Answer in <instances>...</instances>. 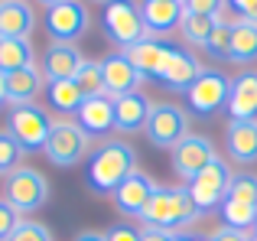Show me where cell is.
I'll use <instances>...</instances> for the list:
<instances>
[{
    "mask_svg": "<svg viewBox=\"0 0 257 241\" xmlns=\"http://www.w3.org/2000/svg\"><path fill=\"white\" fill-rule=\"evenodd\" d=\"M137 170V150L127 140H101L85 163V186L94 196H111Z\"/></svg>",
    "mask_w": 257,
    "mask_h": 241,
    "instance_id": "cell-1",
    "label": "cell"
},
{
    "mask_svg": "<svg viewBox=\"0 0 257 241\" xmlns=\"http://www.w3.org/2000/svg\"><path fill=\"white\" fill-rule=\"evenodd\" d=\"M199 218H202V212L195 209L186 186H157L140 225L176 235V231H189V225H195Z\"/></svg>",
    "mask_w": 257,
    "mask_h": 241,
    "instance_id": "cell-2",
    "label": "cell"
},
{
    "mask_svg": "<svg viewBox=\"0 0 257 241\" xmlns=\"http://www.w3.org/2000/svg\"><path fill=\"white\" fill-rule=\"evenodd\" d=\"M56 127V117H52L49 108L43 104H17L7 114V131L17 137V144L23 147V153H43L46 144H49V134Z\"/></svg>",
    "mask_w": 257,
    "mask_h": 241,
    "instance_id": "cell-3",
    "label": "cell"
},
{
    "mask_svg": "<svg viewBox=\"0 0 257 241\" xmlns=\"http://www.w3.org/2000/svg\"><path fill=\"white\" fill-rule=\"evenodd\" d=\"M101 26H104V36L120 49H131L147 39V23L137 0H107L101 10Z\"/></svg>",
    "mask_w": 257,
    "mask_h": 241,
    "instance_id": "cell-4",
    "label": "cell"
},
{
    "mask_svg": "<svg viewBox=\"0 0 257 241\" xmlns=\"http://www.w3.org/2000/svg\"><path fill=\"white\" fill-rule=\"evenodd\" d=\"M4 199L20 212L23 218H30L33 212H39L49 202V179L33 166H20L4 179Z\"/></svg>",
    "mask_w": 257,
    "mask_h": 241,
    "instance_id": "cell-5",
    "label": "cell"
},
{
    "mask_svg": "<svg viewBox=\"0 0 257 241\" xmlns=\"http://www.w3.org/2000/svg\"><path fill=\"white\" fill-rule=\"evenodd\" d=\"M192 131H189L186 108H179L176 101H153L147 127H144V137L150 140V147H157V150H173Z\"/></svg>",
    "mask_w": 257,
    "mask_h": 241,
    "instance_id": "cell-6",
    "label": "cell"
},
{
    "mask_svg": "<svg viewBox=\"0 0 257 241\" xmlns=\"http://www.w3.org/2000/svg\"><path fill=\"white\" fill-rule=\"evenodd\" d=\"M231 179H234L231 163H228L225 157H218V160H212V163H208L205 170L199 173V176L189 179L186 189H189V196H192L195 209H199L202 215H205V212L218 209V205L225 202L228 189H231Z\"/></svg>",
    "mask_w": 257,
    "mask_h": 241,
    "instance_id": "cell-7",
    "label": "cell"
},
{
    "mask_svg": "<svg viewBox=\"0 0 257 241\" xmlns=\"http://www.w3.org/2000/svg\"><path fill=\"white\" fill-rule=\"evenodd\" d=\"M46 157H49L52 166L59 170H72L78 166L85 157H91V137L75 124V120H56L49 134V144H46Z\"/></svg>",
    "mask_w": 257,
    "mask_h": 241,
    "instance_id": "cell-8",
    "label": "cell"
},
{
    "mask_svg": "<svg viewBox=\"0 0 257 241\" xmlns=\"http://www.w3.org/2000/svg\"><path fill=\"white\" fill-rule=\"evenodd\" d=\"M228 91H231V78L218 69H205L186 91V104L192 114L199 117H212L218 111H225L228 104Z\"/></svg>",
    "mask_w": 257,
    "mask_h": 241,
    "instance_id": "cell-9",
    "label": "cell"
},
{
    "mask_svg": "<svg viewBox=\"0 0 257 241\" xmlns=\"http://www.w3.org/2000/svg\"><path fill=\"white\" fill-rule=\"evenodd\" d=\"M91 30V13L82 0H65V4L46 10V33L49 43H75Z\"/></svg>",
    "mask_w": 257,
    "mask_h": 241,
    "instance_id": "cell-10",
    "label": "cell"
},
{
    "mask_svg": "<svg viewBox=\"0 0 257 241\" xmlns=\"http://www.w3.org/2000/svg\"><path fill=\"white\" fill-rule=\"evenodd\" d=\"M212 160H218V150H215V144L205 137V134H189L179 147H173V150H170L173 173L182 179V186H186L192 176H199Z\"/></svg>",
    "mask_w": 257,
    "mask_h": 241,
    "instance_id": "cell-11",
    "label": "cell"
},
{
    "mask_svg": "<svg viewBox=\"0 0 257 241\" xmlns=\"http://www.w3.org/2000/svg\"><path fill=\"white\" fill-rule=\"evenodd\" d=\"M153 192H157V183H153L147 173L134 170L131 176L111 192V202H114V209H117V215L140 222L144 212H147V205H150V199H153Z\"/></svg>",
    "mask_w": 257,
    "mask_h": 241,
    "instance_id": "cell-12",
    "label": "cell"
},
{
    "mask_svg": "<svg viewBox=\"0 0 257 241\" xmlns=\"http://www.w3.org/2000/svg\"><path fill=\"white\" fill-rule=\"evenodd\" d=\"M202 72H205V65L189 49L170 46V52H166L163 65H160V72H157V82L166 85V88H173V91H189V85H192Z\"/></svg>",
    "mask_w": 257,
    "mask_h": 241,
    "instance_id": "cell-13",
    "label": "cell"
},
{
    "mask_svg": "<svg viewBox=\"0 0 257 241\" xmlns=\"http://www.w3.org/2000/svg\"><path fill=\"white\" fill-rule=\"evenodd\" d=\"M101 72H104V95H111V98L140 91V85H144V78H147L120 49L107 52V56L101 59Z\"/></svg>",
    "mask_w": 257,
    "mask_h": 241,
    "instance_id": "cell-14",
    "label": "cell"
},
{
    "mask_svg": "<svg viewBox=\"0 0 257 241\" xmlns=\"http://www.w3.org/2000/svg\"><path fill=\"white\" fill-rule=\"evenodd\" d=\"M140 13H144V23H147V36L153 39H166L173 33H179V23L186 17L182 0H144Z\"/></svg>",
    "mask_w": 257,
    "mask_h": 241,
    "instance_id": "cell-15",
    "label": "cell"
},
{
    "mask_svg": "<svg viewBox=\"0 0 257 241\" xmlns=\"http://www.w3.org/2000/svg\"><path fill=\"white\" fill-rule=\"evenodd\" d=\"M225 153H228V163H238V166L257 163V120H228Z\"/></svg>",
    "mask_w": 257,
    "mask_h": 241,
    "instance_id": "cell-16",
    "label": "cell"
},
{
    "mask_svg": "<svg viewBox=\"0 0 257 241\" xmlns=\"http://www.w3.org/2000/svg\"><path fill=\"white\" fill-rule=\"evenodd\" d=\"M82 62H85V56L78 52L75 43H49L43 52L39 72H43L46 82H65V78H75Z\"/></svg>",
    "mask_w": 257,
    "mask_h": 241,
    "instance_id": "cell-17",
    "label": "cell"
},
{
    "mask_svg": "<svg viewBox=\"0 0 257 241\" xmlns=\"http://www.w3.org/2000/svg\"><path fill=\"white\" fill-rule=\"evenodd\" d=\"M153 101L144 95V91H131V95L114 98V131L117 134H144L147 117H150Z\"/></svg>",
    "mask_w": 257,
    "mask_h": 241,
    "instance_id": "cell-18",
    "label": "cell"
},
{
    "mask_svg": "<svg viewBox=\"0 0 257 241\" xmlns=\"http://www.w3.org/2000/svg\"><path fill=\"white\" fill-rule=\"evenodd\" d=\"M78 127L88 134V137H107L114 131V98L111 95H94V98H85L78 114L72 117Z\"/></svg>",
    "mask_w": 257,
    "mask_h": 241,
    "instance_id": "cell-19",
    "label": "cell"
},
{
    "mask_svg": "<svg viewBox=\"0 0 257 241\" xmlns=\"http://www.w3.org/2000/svg\"><path fill=\"white\" fill-rule=\"evenodd\" d=\"M225 114H228V120H257V72L254 69L231 78Z\"/></svg>",
    "mask_w": 257,
    "mask_h": 241,
    "instance_id": "cell-20",
    "label": "cell"
},
{
    "mask_svg": "<svg viewBox=\"0 0 257 241\" xmlns=\"http://www.w3.org/2000/svg\"><path fill=\"white\" fill-rule=\"evenodd\" d=\"M36 30V10L26 0H0V39H30Z\"/></svg>",
    "mask_w": 257,
    "mask_h": 241,
    "instance_id": "cell-21",
    "label": "cell"
},
{
    "mask_svg": "<svg viewBox=\"0 0 257 241\" xmlns=\"http://www.w3.org/2000/svg\"><path fill=\"white\" fill-rule=\"evenodd\" d=\"M46 91V78L39 72V65H30V69H20L7 75V104L17 108V104H33L39 95Z\"/></svg>",
    "mask_w": 257,
    "mask_h": 241,
    "instance_id": "cell-22",
    "label": "cell"
},
{
    "mask_svg": "<svg viewBox=\"0 0 257 241\" xmlns=\"http://www.w3.org/2000/svg\"><path fill=\"white\" fill-rule=\"evenodd\" d=\"M46 104H49V111H56V114L62 117H75L78 108H82L85 95L82 88L75 85V78H65V82H46Z\"/></svg>",
    "mask_w": 257,
    "mask_h": 241,
    "instance_id": "cell-23",
    "label": "cell"
},
{
    "mask_svg": "<svg viewBox=\"0 0 257 241\" xmlns=\"http://www.w3.org/2000/svg\"><path fill=\"white\" fill-rule=\"evenodd\" d=\"M170 46H173V43H166V39H153V36H147L144 43L131 46V49H120V52H124V56L131 59V62L137 65L144 75L157 78V72H160V65H163V59H166V52H170Z\"/></svg>",
    "mask_w": 257,
    "mask_h": 241,
    "instance_id": "cell-24",
    "label": "cell"
},
{
    "mask_svg": "<svg viewBox=\"0 0 257 241\" xmlns=\"http://www.w3.org/2000/svg\"><path fill=\"white\" fill-rule=\"evenodd\" d=\"M228 62H234V65H254L257 62V23H247V20L234 23Z\"/></svg>",
    "mask_w": 257,
    "mask_h": 241,
    "instance_id": "cell-25",
    "label": "cell"
},
{
    "mask_svg": "<svg viewBox=\"0 0 257 241\" xmlns=\"http://www.w3.org/2000/svg\"><path fill=\"white\" fill-rule=\"evenodd\" d=\"M33 62V43L30 39H0V72H20L30 69Z\"/></svg>",
    "mask_w": 257,
    "mask_h": 241,
    "instance_id": "cell-26",
    "label": "cell"
},
{
    "mask_svg": "<svg viewBox=\"0 0 257 241\" xmlns=\"http://www.w3.org/2000/svg\"><path fill=\"white\" fill-rule=\"evenodd\" d=\"M218 17H199V13H186L179 23V36L186 46H195V49H205L208 36H212Z\"/></svg>",
    "mask_w": 257,
    "mask_h": 241,
    "instance_id": "cell-27",
    "label": "cell"
},
{
    "mask_svg": "<svg viewBox=\"0 0 257 241\" xmlns=\"http://www.w3.org/2000/svg\"><path fill=\"white\" fill-rule=\"evenodd\" d=\"M234 23H238V20H234L231 13H221L218 23H215V30H212V36H208L205 49H202V52H208V56H212L215 62H228V52H231V30H234Z\"/></svg>",
    "mask_w": 257,
    "mask_h": 241,
    "instance_id": "cell-28",
    "label": "cell"
},
{
    "mask_svg": "<svg viewBox=\"0 0 257 241\" xmlns=\"http://www.w3.org/2000/svg\"><path fill=\"white\" fill-rule=\"evenodd\" d=\"M221 212V222L228 228H241V231H254V222H257V205L251 202H238V199H225L218 205Z\"/></svg>",
    "mask_w": 257,
    "mask_h": 241,
    "instance_id": "cell-29",
    "label": "cell"
},
{
    "mask_svg": "<svg viewBox=\"0 0 257 241\" xmlns=\"http://www.w3.org/2000/svg\"><path fill=\"white\" fill-rule=\"evenodd\" d=\"M75 85L82 88L85 98L104 95V72H101V59H85L75 72Z\"/></svg>",
    "mask_w": 257,
    "mask_h": 241,
    "instance_id": "cell-30",
    "label": "cell"
},
{
    "mask_svg": "<svg viewBox=\"0 0 257 241\" xmlns=\"http://www.w3.org/2000/svg\"><path fill=\"white\" fill-rule=\"evenodd\" d=\"M23 157H26L23 147H20L17 137L4 127V131H0V176L7 179L13 170H20V166H23Z\"/></svg>",
    "mask_w": 257,
    "mask_h": 241,
    "instance_id": "cell-31",
    "label": "cell"
},
{
    "mask_svg": "<svg viewBox=\"0 0 257 241\" xmlns=\"http://www.w3.org/2000/svg\"><path fill=\"white\" fill-rule=\"evenodd\" d=\"M225 199H238V202L257 205V176H254V173H234L231 189H228Z\"/></svg>",
    "mask_w": 257,
    "mask_h": 241,
    "instance_id": "cell-32",
    "label": "cell"
},
{
    "mask_svg": "<svg viewBox=\"0 0 257 241\" xmlns=\"http://www.w3.org/2000/svg\"><path fill=\"white\" fill-rule=\"evenodd\" d=\"M10 241H52V231L43 222H36V218H23L20 228L10 235Z\"/></svg>",
    "mask_w": 257,
    "mask_h": 241,
    "instance_id": "cell-33",
    "label": "cell"
},
{
    "mask_svg": "<svg viewBox=\"0 0 257 241\" xmlns=\"http://www.w3.org/2000/svg\"><path fill=\"white\" fill-rule=\"evenodd\" d=\"M20 222H23V215H20V212L0 196V241H10V235L20 228Z\"/></svg>",
    "mask_w": 257,
    "mask_h": 241,
    "instance_id": "cell-34",
    "label": "cell"
},
{
    "mask_svg": "<svg viewBox=\"0 0 257 241\" xmlns=\"http://www.w3.org/2000/svg\"><path fill=\"white\" fill-rule=\"evenodd\" d=\"M182 10L199 17H221L228 10V0H182Z\"/></svg>",
    "mask_w": 257,
    "mask_h": 241,
    "instance_id": "cell-35",
    "label": "cell"
},
{
    "mask_svg": "<svg viewBox=\"0 0 257 241\" xmlns=\"http://www.w3.org/2000/svg\"><path fill=\"white\" fill-rule=\"evenodd\" d=\"M228 10H231L234 20L257 23V0H228Z\"/></svg>",
    "mask_w": 257,
    "mask_h": 241,
    "instance_id": "cell-36",
    "label": "cell"
},
{
    "mask_svg": "<svg viewBox=\"0 0 257 241\" xmlns=\"http://www.w3.org/2000/svg\"><path fill=\"white\" fill-rule=\"evenodd\" d=\"M254 231H241V228H228V225H221V228H215L212 235H205V241H251Z\"/></svg>",
    "mask_w": 257,
    "mask_h": 241,
    "instance_id": "cell-37",
    "label": "cell"
},
{
    "mask_svg": "<svg viewBox=\"0 0 257 241\" xmlns=\"http://www.w3.org/2000/svg\"><path fill=\"white\" fill-rule=\"evenodd\" d=\"M107 241H140V228H134V225H114L107 231Z\"/></svg>",
    "mask_w": 257,
    "mask_h": 241,
    "instance_id": "cell-38",
    "label": "cell"
},
{
    "mask_svg": "<svg viewBox=\"0 0 257 241\" xmlns=\"http://www.w3.org/2000/svg\"><path fill=\"white\" fill-rule=\"evenodd\" d=\"M173 235H166V231L160 228H147V225H140V241H170Z\"/></svg>",
    "mask_w": 257,
    "mask_h": 241,
    "instance_id": "cell-39",
    "label": "cell"
},
{
    "mask_svg": "<svg viewBox=\"0 0 257 241\" xmlns=\"http://www.w3.org/2000/svg\"><path fill=\"white\" fill-rule=\"evenodd\" d=\"M170 241H205V235H199V231H176Z\"/></svg>",
    "mask_w": 257,
    "mask_h": 241,
    "instance_id": "cell-40",
    "label": "cell"
},
{
    "mask_svg": "<svg viewBox=\"0 0 257 241\" xmlns=\"http://www.w3.org/2000/svg\"><path fill=\"white\" fill-rule=\"evenodd\" d=\"M75 241H107V235H101V231H82V235H75Z\"/></svg>",
    "mask_w": 257,
    "mask_h": 241,
    "instance_id": "cell-41",
    "label": "cell"
},
{
    "mask_svg": "<svg viewBox=\"0 0 257 241\" xmlns=\"http://www.w3.org/2000/svg\"><path fill=\"white\" fill-rule=\"evenodd\" d=\"M7 104V72H0V108Z\"/></svg>",
    "mask_w": 257,
    "mask_h": 241,
    "instance_id": "cell-42",
    "label": "cell"
},
{
    "mask_svg": "<svg viewBox=\"0 0 257 241\" xmlns=\"http://www.w3.org/2000/svg\"><path fill=\"white\" fill-rule=\"evenodd\" d=\"M36 4H43L46 10H52V7H59V4H65V0H36Z\"/></svg>",
    "mask_w": 257,
    "mask_h": 241,
    "instance_id": "cell-43",
    "label": "cell"
},
{
    "mask_svg": "<svg viewBox=\"0 0 257 241\" xmlns=\"http://www.w3.org/2000/svg\"><path fill=\"white\" fill-rule=\"evenodd\" d=\"M91 4H107V0H91Z\"/></svg>",
    "mask_w": 257,
    "mask_h": 241,
    "instance_id": "cell-44",
    "label": "cell"
},
{
    "mask_svg": "<svg viewBox=\"0 0 257 241\" xmlns=\"http://www.w3.org/2000/svg\"><path fill=\"white\" fill-rule=\"evenodd\" d=\"M254 235H257V222H254Z\"/></svg>",
    "mask_w": 257,
    "mask_h": 241,
    "instance_id": "cell-45",
    "label": "cell"
},
{
    "mask_svg": "<svg viewBox=\"0 0 257 241\" xmlns=\"http://www.w3.org/2000/svg\"><path fill=\"white\" fill-rule=\"evenodd\" d=\"M251 241H257V235H251Z\"/></svg>",
    "mask_w": 257,
    "mask_h": 241,
    "instance_id": "cell-46",
    "label": "cell"
}]
</instances>
